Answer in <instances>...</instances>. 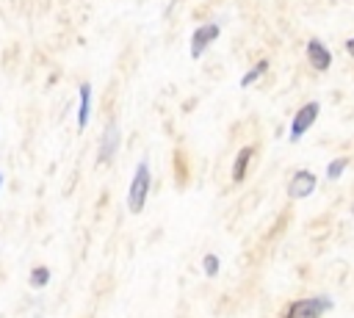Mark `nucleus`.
Returning a JSON list of instances; mask_svg holds the SVG:
<instances>
[{
  "instance_id": "f257e3e1",
  "label": "nucleus",
  "mask_w": 354,
  "mask_h": 318,
  "mask_svg": "<svg viewBox=\"0 0 354 318\" xmlns=\"http://www.w3.org/2000/svg\"><path fill=\"white\" fill-rule=\"evenodd\" d=\"M147 196H149V163L141 160L136 166V174L130 180V191H127V207H130V213H141L144 205H147Z\"/></svg>"
},
{
  "instance_id": "f03ea898",
  "label": "nucleus",
  "mask_w": 354,
  "mask_h": 318,
  "mask_svg": "<svg viewBox=\"0 0 354 318\" xmlns=\"http://www.w3.org/2000/svg\"><path fill=\"white\" fill-rule=\"evenodd\" d=\"M326 310H332L329 296H310V299L290 301L288 310L282 312V318H321Z\"/></svg>"
},
{
  "instance_id": "7ed1b4c3",
  "label": "nucleus",
  "mask_w": 354,
  "mask_h": 318,
  "mask_svg": "<svg viewBox=\"0 0 354 318\" xmlns=\"http://www.w3.org/2000/svg\"><path fill=\"white\" fill-rule=\"evenodd\" d=\"M318 113H321V102H307V105H301V108L296 111L293 122H290V141H299V138L313 127V122L318 119Z\"/></svg>"
},
{
  "instance_id": "20e7f679",
  "label": "nucleus",
  "mask_w": 354,
  "mask_h": 318,
  "mask_svg": "<svg viewBox=\"0 0 354 318\" xmlns=\"http://www.w3.org/2000/svg\"><path fill=\"white\" fill-rule=\"evenodd\" d=\"M216 36H218V25L216 22H207V25L196 28L194 36H191V58H199L207 50V44L216 41Z\"/></svg>"
},
{
  "instance_id": "39448f33",
  "label": "nucleus",
  "mask_w": 354,
  "mask_h": 318,
  "mask_svg": "<svg viewBox=\"0 0 354 318\" xmlns=\"http://www.w3.org/2000/svg\"><path fill=\"white\" fill-rule=\"evenodd\" d=\"M313 191H315V174H313V171H304V169H299V171L290 177L288 194H290L293 199H304V196H310Z\"/></svg>"
},
{
  "instance_id": "423d86ee",
  "label": "nucleus",
  "mask_w": 354,
  "mask_h": 318,
  "mask_svg": "<svg viewBox=\"0 0 354 318\" xmlns=\"http://www.w3.org/2000/svg\"><path fill=\"white\" fill-rule=\"evenodd\" d=\"M307 58H310V64H313L315 69H321V72H326V69L332 66V53H329V47H326L324 41H318V39H310V44H307Z\"/></svg>"
},
{
  "instance_id": "0eeeda50",
  "label": "nucleus",
  "mask_w": 354,
  "mask_h": 318,
  "mask_svg": "<svg viewBox=\"0 0 354 318\" xmlns=\"http://www.w3.org/2000/svg\"><path fill=\"white\" fill-rule=\"evenodd\" d=\"M116 147H119V127L116 124H108L105 133H102V144H100V163L113 160Z\"/></svg>"
},
{
  "instance_id": "6e6552de",
  "label": "nucleus",
  "mask_w": 354,
  "mask_h": 318,
  "mask_svg": "<svg viewBox=\"0 0 354 318\" xmlns=\"http://www.w3.org/2000/svg\"><path fill=\"white\" fill-rule=\"evenodd\" d=\"M77 94H80V105H77V130H83V127L88 124V111H91V86H88V83H80Z\"/></svg>"
},
{
  "instance_id": "1a4fd4ad",
  "label": "nucleus",
  "mask_w": 354,
  "mask_h": 318,
  "mask_svg": "<svg viewBox=\"0 0 354 318\" xmlns=\"http://www.w3.org/2000/svg\"><path fill=\"white\" fill-rule=\"evenodd\" d=\"M254 155V147H243L238 155H235V163H232V180L241 183L246 177V169H249V160Z\"/></svg>"
},
{
  "instance_id": "9d476101",
  "label": "nucleus",
  "mask_w": 354,
  "mask_h": 318,
  "mask_svg": "<svg viewBox=\"0 0 354 318\" xmlns=\"http://www.w3.org/2000/svg\"><path fill=\"white\" fill-rule=\"evenodd\" d=\"M50 282V268L47 265H36L33 271H30V285L33 288H44Z\"/></svg>"
},
{
  "instance_id": "9b49d317",
  "label": "nucleus",
  "mask_w": 354,
  "mask_h": 318,
  "mask_svg": "<svg viewBox=\"0 0 354 318\" xmlns=\"http://www.w3.org/2000/svg\"><path fill=\"white\" fill-rule=\"evenodd\" d=\"M266 69H268V61H260L257 66H252V69H249V72L241 77V86H243V88H246V86H252V83H254V80H257V77H260Z\"/></svg>"
},
{
  "instance_id": "f8f14e48",
  "label": "nucleus",
  "mask_w": 354,
  "mask_h": 318,
  "mask_svg": "<svg viewBox=\"0 0 354 318\" xmlns=\"http://www.w3.org/2000/svg\"><path fill=\"white\" fill-rule=\"evenodd\" d=\"M346 166H348V160H346V158H335V160L326 166V177H329V180H337V177L346 171Z\"/></svg>"
},
{
  "instance_id": "ddd939ff",
  "label": "nucleus",
  "mask_w": 354,
  "mask_h": 318,
  "mask_svg": "<svg viewBox=\"0 0 354 318\" xmlns=\"http://www.w3.org/2000/svg\"><path fill=\"white\" fill-rule=\"evenodd\" d=\"M205 274L207 277H216L218 274V257L216 254H205Z\"/></svg>"
},
{
  "instance_id": "4468645a",
  "label": "nucleus",
  "mask_w": 354,
  "mask_h": 318,
  "mask_svg": "<svg viewBox=\"0 0 354 318\" xmlns=\"http://www.w3.org/2000/svg\"><path fill=\"white\" fill-rule=\"evenodd\" d=\"M346 50H348V55H351V58H354V36H351V39H348V41H346Z\"/></svg>"
},
{
  "instance_id": "2eb2a0df",
  "label": "nucleus",
  "mask_w": 354,
  "mask_h": 318,
  "mask_svg": "<svg viewBox=\"0 0 354 318\" xmlns=\"http://www.w3.org/2000/svg\"><path fill=\"white\" fill-rule=\"evenodd\" d=\"M0 185H3V174H0Z\"/></svg>"
}]
</instances>
